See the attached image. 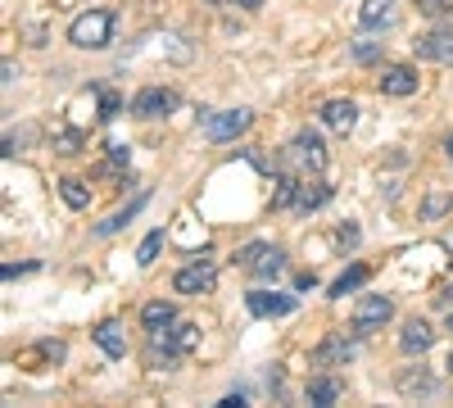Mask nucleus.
Segmentation results:
<instances>
[{
  "label": "nucleus",
  "instance_id": "obj_21",
  "mask_svg": "<svg viewBox=\"0 0 453 408\" xmlns=\"http://www.w3.org/2000/svg\"><path fill=\"white\" fill-rule=\"evenodd\" d=\"M145 200H150V196H141V200H132L127 209H119V213H113V218H104V222H100V227H96V232H100V236H113V232H123V227H127V222H132V218H136V213L145 209Z\"/></svg>",
  "mask_w": 453,
  "mask_h": 408
},
{
  "label": "nucleus",
  "instance_id": "obj_13",
  "mask_svg": "<svg viewBox=\"0 0 453 408\" xmlns=\"http://www.w3.org/2000/svg\"><path fill=\"white\" fill-rule=\"evenodd\" d=\"M431 345H435V331H431L422 318H412V322L399 331V350H403V354H426Z\"/></svg>",
  "mask_w": 453,
  "mask_h": 408
},
{
  "label": "nucleus",
  "instance_id": "obj_32",
  "mask_svg": "<svg viewBox=\"0 0 453 408\" xmlns=\"http://www.w3.org/2000/svg\"><path fill=\"white\" fill-rule=\"evenodd\" d=\"M23 273H36V264H5V281H14Z\"/></svg>",
  "mask_w": 453,
  "mask_h": 408
},
{
  "label": "nucleus",
  "instance_id": "obj_28",
  "mask_svg": "<svg viewBox=\"0 0 453 408\" xmlns=\"http://www.w3.org/2000/svg\"><path fill=\"white\" fill-rule=\"evenodd\" d=\"M127 164H132V150H127L123 141H113V145H109V168H104V173H119V168H127Z\"/></svg>",
  "mask_w": 453,
  "mask_h": 408
},
{
  "label": "nucleus",
  "instance_id": "obj_10",
  "mask_svg": "<svg viewBox=\"0 0 453 408\" xmlns=\"http://www.w3.org/2000/svg\"><path fill=\"white\" fill-rule=\"evenodd\" d=\"M318 114H322V123H326L331 132L345 136V132H354V123H358V104H354V100H326Z\"/></svg>",
  "mask_w": 453,
  "mask_h": 408
},
{
  "label": "nucleus",
  "instance_id": "obj_8",
  "mask_svg": "<svg viewBox=\"0 0 453 408\" xmlns=\"http://www.w3.org/2000/svg\"><path fill=\"white\" fill-rule=\"evenodd\" d=\"M245 304L254 318H286L295 313V295H281V290H250Z\"/></svg>",
  "mask_w": 453,
  "mask_h": 408
},
{
  "label": "nucleus",
  "instance_id": "obj_27",
  "mask_svg": "<svg viewBox=\"0 0 453 408\" xmlns=\"http://www.w3.org/2000/svg\"><path fill=\"white\" fill-rule=\"evenodd\" d=\"M449 204H453V196H449V191H431V196H426V204H422V218H431V222H435Z\"/></svg>",
  "mask_w": 453,
  "mask_h": 408
},
{
  "label": "nucleus",
  "instance_id": "obj_31",
  "mask_svg": "<svg viewBox=\"0 0 453 408\" xmlns=\"http://www.w3.org/2000/svg\"><path fill=\"white\" fill-rule=\"evenodd\" d=\"M119 109H123L119 91H104V96H100V119H104V123H109V119H119Z\"/></svg>",
  "mask_w": 453,
  "mask_h": 408
},
{
  "label": "nucleus",
  "instance_id": "obj_38",
  "mask_svg": "<svg viewBox=\"0 0 453 408\" xmlns=\"http://www.w3.org/2000/svg\"><path fill=\"white\" fill-rule=\"evenodd\" d=\"M449 331H453V309H449Z\"/></svg>",
  "mask_w": 453,
  "mask_h": 408
},
{
  "label": "nucleus",
  "instance_id": "obj_34",
  "mask_svg": "<svg viewBox=\"0 0 453 408\" xmlns=\"http://www.w3.org/2000/svg\"><path fill=\"white\" fill-rule=\"evenodd\" d=\"M335 241H340V245H354V241H358V232H354V227H340V232H335Z\"/></svg>",
  "mask_w": 453,
  "mask_h": 408
},
{
  "label": "nucleus",
  "instance_id": "obj_3",
  "mask_svg": "<svg viewBox=\"0 0 453 408\" xmlns=\"http://www.w3.org/2000/svg\"><path fill=\"white\" fill-rule=\"evenodd\" d=\"M290 159H295V164H304L309 173H322V168L331 164V155H326V141H322L313 127H299V132L290 136Z\"/></svg>",
  "mask_w": 453,
  "mask_h": 408
},
{
  "label": "nucleus",
  "instance_id": "obj_40",
  "mask_svg": "<svg viewBox=\"0 0 453 408\" xmlns=\"http://www.w3.org/2000/svg\"><path fill=\"white\" fill-rule=\"evenodd\" d=\"M209 5H218V0H209Z\"/></svg>",
  "mask_w": 453,
  "mask_h": 408
},
{
  "label": "nucleus",
  "instance_id": "obj_1",
  "mask_svg": "<svg viewBox=\"0 0 453 408\" xmlns=\"http://www.w3.org/2000/svg\"><path fill=\"white\" fill-rule=\"evenodd\" d=\"M113 36V10H87L68 23V42L78 50H104Z\"/></svg>",
  "mask_w": 453,
  "mask_h": 408
},
{
  "label": "nucleus",
  "instance_id": "obj_2",
  "mask_svg": "<svg viewBox=\"0 0 453 408\" xmlns=\"http://www.w3.org/2000/svg\"><path fill=\"white\" fill-rule=\"evenodd\" d=\"M395 318V300L390 295H363L358 300V309H354V322H349V331L363 341V336H372V331H381L386 322Z\"/></svg>",
  "mask_w": 453,
  "mask_h": 408
},
{
  "label": "nucleus",
  "instance_id": "obj_26",
  "mask_svg": "<svg viewBox=\"0 0 453 408\" xmlns=\"http://www.w3.org/2000/svg\"><path fill=\"white\" fill-rule=\"evenodd\" d=\"M55 150H59V155H78V150H82V132L59 127V132H55Z\"/></svg>",
  "mask_w": 453,
  "mask_h": 408
},
{
  "label": "nucleus",
  "instance_id": "obj_5",
  "mask_svg": "<svg viewBox=\"0 0 453 408\" xmlns=\"http://www.w3.org/2000/svg\"><path fill=\"white\" fill-rule=\"evenodd\" d=\"M173 109H177V91H168V87H145L132 100V114L136 119H168Z\"/></svg>",
  "mask_w": 453,
  "mask_h": 408
},
{
  "label": "nucleus",
  "instance_id": "obj_15",
  "mask_svg": "<svg viewBox=\"0 0 453 408\" xmlns=\"http://www.w3.org/2000/svg\"><path fill=\"white\" fill-rule=\"evenodd\" d=\"M326 200H331L326 181H299V196H295V209H299V213H313V209H322Z\"/></svg>",
  "mask_w": 453,
  "mask_h": 408
},
{
  "label": "nucleus",
  "instance_id": "obj_4",
  "mask_svg": "<svg viewBox=\"0 0 453 408\" xmlns=\"http://www.w3.org/2000/svg\"><path fill=\"white\" fill-rule=\"evenodd\" d=\"M250 123H254L250 109H222V114H209V119H204V136H209L213 145H222V141L245 136V132H250Z\"/></svg>",
  "mask_w": 453,
  "mask_h": 408
},
{
  "label": "nucleus",
  "instance_id": "obj_35",
  "mask_svg": "<svg viewBox=\"0 0 453 408\" xmlns=\"http://www.w3.org/2000/svg\"><path fill=\"white\" fill-rule=\"evenodd\" d=\"M295 286H299V290H313V286H318V277H313V273H299V281H295Z\"/></svg>",
  "mask_w": 453,
  "mask_h": 408
},
{
  "label": "nucleus",
  "instance_id": "obj_19",
  "mask_svg": "<svg viewBox=\"0 0 453 408\" xmlns=\"http://www.w3.org/2000/svg\"><path fill=\"white\" fill-rule=\"evenodd\" d=\"M395 386H399V395H435V390H440V381H435V377H426L422 367H418V373H399V381H395Z\"/></svg>",
  "mask_w": 453,
  "mask_h": 408
},
{
  "label": "nucleus",
  "instance_id": "obj_20",
  "mask_svg": "<svg viewBox=\"0 0 453 408\" xmlns=\"http://www.w3.org/2000/svg\"><path fill=\"white\" fill-rule=\"evenodd\" d=\"M363 281H367V268H363V264L345 268V273H340V277L331 281V300H345V295H354V290H358Z\"/></svg>",
  "mask_w": 453,
  "mask_h": 408
},
{
  "label": "nucleus",
  "instance_id": "obj_9",
  "mask_svg": "<svg viewBox=\"0 0 453 408\" xmlns=\"http://www.w3.org/2000/svg\"><path fill=\"white\" fill-rule=\"evenodd\" d=\"M354 331H349V336H345V331H335V336H326L318 350H313V363L318 367H335V363H349L354 358Z\"/></svg>",
  "mask_w": 453,
  "mask_h": 408
},
{
  "label": "nucleus",
  "instance_id": "obj_22",
  "mask_svg": "<svg viewBox=\"0 0 453 408\" xmlns=\"http://www.w3.org/2000/svg\"><path fill=\"white\" fill-rule=\"evenodd\" d=\"M59 196H64V204H68V209H87V204H91L87 181H78V177H64V181H59Z\"/></svg>",
  "mask_w": 453,
  "mask_h": 408
},
{
  "label": "nucleus",
  "instance_id": "obj_23",
  "mask_svg": "<svg viewBox=\"0 0 453 408\" xmlns=\"http://www.w3.org/2000/svg\"><path fill=\"white\" fill-rule=\"evenodd\" d=\"M295 196H299V181L295 177H277V191H273V209H295Z\"/></svg>",
  "mask_w": 453,
  "mask_h": 408
},
{
  "label": "nucleus",
  "instance_id": "obj_14",
  "mask_svg": "<svg viewBox=\"0 0 453 408\" xmlns=\"http://www.w3.org/2000/svg\"><path fill=\"white\" fill-rule=\"evenodd\" d=\"M395 5H399V0H363V5H358V23L363 27H386V23H395Z\"/></svg>",
  "mask_w": 453,
  "mask_h": 408
},
{
  "label": "nucleus",
  "instance_id": "obj_12",
  "mask_svg": "<svg viewBox=\"0 0 453 408\" xmlns=\"http://www.w3.org/2000/svg\"><path fill=\"white\" fill-rule=\"evenodd\" d=\"M91 336H96V345H100L109 358H123V354H127V331H123V322L104 318V322L91 331Z\"/></svg>",
  "mask_w": 453,
  "mask_h": 408
},
{
  "label": "nucleus",
  "instance_id": "obj_6",
  "mask_svg": "<svg viewBox=\"0 0 453 408\" xmlns=\"http://www.w3.org/2000/svg\"><path fill=\"white\" fill-rule=\"evenodd\" d=\"M412 50H418V59H431V64L453 68V27H435V32L418 36V42H412Z\"/></svg>",
  "mask_w": 453,
  "mask_h": 408
},
{
  "label": "nucleus",
  "instance_id": "obj_18",
  "mask_svg": "<svg viewBox=\"0 0 453 408\" xmlns=\"http://www.w3.org/2000/svg\"><path fill=\"white\" fill-rule=\"evenodd\" d=\"M340 395H345V381H340V377H313L309 381V404H335Z\"/></svg>",
  "mask_w": 453,
  "mask_h": 408
},
{
  "label": "nucleus",
  "instance_id": "obj_7",
  "mask_svg": "<svg viewBox=\"0 0 453 408\" xmlns=\"http://www.w3.org/2000/svg\"><path fill=\"white\" fill-rule=\"evenodd\" d=\"M213 281H218L213 264L196 258V264H186V268L173 277V290H177V295H204V290H213Z\"/></svg>",
  "mask_w": 453,
  "mask_h": 408
},
{
  "label": "nucleus",
  "instance_id": "obj_33",
  "mask_svg": "<svg viewBox=\"0 0 453 408\" xmlns=\"http://www.w3.org/2000/svg\"><path fill=\"white\" fill-rule=\"evenodd\" d=\"M435 309H444V313H449V309H453V286H449V290H440V295H435Z\"/></svg>",
  "mask_w": 453,
  "mask_h": 408
},
{
  "label": "nucleus",
  "instance_id": "obj_16",
  "mask_svg": "<svg viewBox=\"0 0 453 408\" xmlns=\"http://www.w3.org/2000/svg\"><path fill=\"white\" fill-rule=\"evenodd\" d=\"M141 322H145V331H168V327L177 322V309H173L168 300H150V304L141 309Z\"/></svg>",
  "mask_w": 453,
  "mask_h": 408
},
{
  "label": "nucleus",
  "instance_id": "obj_37",
  "mask_svg": "<svg viewBox=\"0 0 453 408\" xmlns=\"http://www.w3.org/2000/svg\"><path fill=\"white\" fill-rule=\"evenodd\" d=\"M444 155H449V159H453V136H449V141H444Z\"/></svg>",
  "mask_w": 453,
  "mask_h": 408
},
{
  "label": "nucleus",
  "instance_id": "obj_17",
  "mask_svg": "<svg viewBox=\"0 0 453 408\" xmlns=\"http://www.w3.org/2000/svg\"><path fill=\"white\" fill-rule=\"evenodd\" d=\"M281 268H286V254H281V250H273V245H263V254L254 258L250 277H258V281H273V277H281Z\"/></svg>",
  "mask_w": 453,
  "mask_h": 408
},
{
  "label": "nucleus",
  "instance_id": "obj_36",
  "mask_svg": "<svg viewBox=\"0 0 453 408\" xmlns=\"http://www.w3.org/2000/svg\"><path fill=\"white\" fill-rule=\"evenodd\" d=\"M232 5H241V10H250V14H254V10H263V0H232Z\"/></svg>",
  "mask_w": 453,
  "mask_h": 408
},
{
  "label": "nucleus",
  "instance_id": "obj_29",
  "mask_svg": "<svg viewBox=\"0 0 453 408\" xmlns=\"http://www.w3.org/2000/svg\"><path fill=\"white\" fill-rule=\"evenodd\" d=\"M354 59L358 64H376L381 59V42H354Z\"/></svg>",
  "mask_w": 453,
  "mask_h": 408
},
{
  "label": "nucleus",
  "instance_id": "obj_24",
  "mask_svg": "<svg viewBox=\"0 0 453 408\" xmlns=\"http://www.w3.org/2000/svg\"><path fill=\"white\" fill-rule=\"evenodd\" d=\"M159 250H164V227H155V232H150V236L141 241V250H136V264H141V268H150Z\"/></svg>",
  "mask_w": 453,
  "mask_h": 408
},
{
  "label": "nucleus",
  "instance_id": "obj_30",
  "mask_svg": "<svg viewBox=\"0 0 453 408\" xmlns=\"http://www.w3.org/2000/svg\"><path fill=\"white\" fill-rule=\"evenodd\" d=\"M418 10L426 19H444V14H453V0H418Z\"/></svg>",
  "mask_w": 453,
  "mask_h": 408
},
{
  "label": "nucleus",
  "instance_id": "obj_11",
  "mask_svg": "<svg viewBox=\"0 0 453 408\" xmlns=\"http://www.w3.org/2000/svg\"><path fill=\"white\" fill-rule=\"evenodd\" d=\"M381 96H395V100H403V96H418V73H412L408 64L386 68V73H381Z\"/></svg>",
  "mask_w": 453,
  "mask_h": 408
},
{
  "label": "nucleus",
  "instance_id": "obj_39",
  "mask_svg": "<svg viewBox=\"0 0 453 408\" xmlns=\"http://www.w3.org/2000/svg\"><path fill=\"white\" fill-rule=\"evenodd\" d=\"M449 373H453V354H449Z\"/></svg>",
  "mask_w": 453,
  "mask_h": 408
},
{
  "label": "nucleus",
  "instance_id": "obj_25",
  "mask_svg": "<svg viewBox=\"0 0 453 408\" xmlns=\"http://www.w3.org/2000/svg\"><path fill=\"white\" fill-rule=\"evenodd\" d=\"M173 345H177L181 354H191V350L200 345V327H191V322H181V327H173Z\"/></svg>",
  "mask_w": 453,
  "mask_h": 408
}]
</instances>
